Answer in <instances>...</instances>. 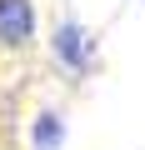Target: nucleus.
Returning <instances> with one entry per match:
<instances>
[{
    "label": "nucleus",
    "mask_w": 145,
    "mask_h": 150,
    "mask_svg": "<svg viewBox=\"0 0 145 150\" xmlns=\"http://www.w3.org/2000/svg\"><path fill=\"white\" fill-rule=\"evenodd\" d=\"M30 35H35V5L30 0H0V40L25 45Z\"/></svg>",
    "instance_id": "1"
},
{
    "label": "nucleus",
    "mask_w": 145,
    "mask_h": 150,
    "mask_svg": "<svg viewBox=\"0 0 145 150\" xmlns=\"http://www.w3.org/2000/svg\"><path fill=\"white\" fill-rule=\"evenodd\" d=\"M80 50H85V40H80V25H60V60H65V65H80V60H85Z\"/></svg>",
    "instance_id": "2"
},
{
    "label": "nucleus",
    "mask_w": 145,
    "mask_h": 150,
    "mask_svg": "<svg viewBox=\"0 0 145 150\" xmlns=\"http://www.w3.org/2000/svg\"><path fill=\"white\" fill-rule=\"evenodd\" d=\"M60 145V120L55 115H40V125H35V150H55Z\"/></svg>",
    "instance_id": "3"
}]
</instances>
